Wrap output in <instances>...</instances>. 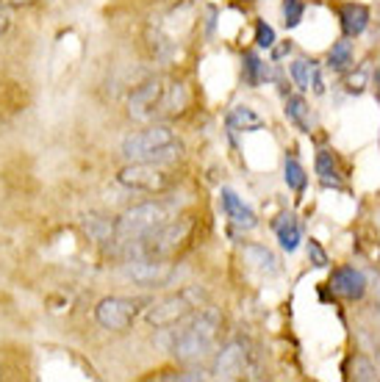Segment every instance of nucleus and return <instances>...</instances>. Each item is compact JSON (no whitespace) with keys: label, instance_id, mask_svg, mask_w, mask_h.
<instances>
[{"label":"nucleus","instance_id":"1","mask_svg":"<svg viewBox=\"0 0 380 382\" xmlns=\"http://www.w3.org/2000/svg\"><path fill=\"white\" fill-rule=\"evenodd\" d=\"M180 142L167 125H150L123 142V155L128 161H145V164H170L180 155Z\"/></svg>","mask_w":380,"mask_h":382},{"label":"nucleus","instance_id":"2","mask_svg":"<svg viewBox=\"0 0 380 382\" xmlns=\"http://www.w3.org/2000/svg\"><path fill=\"white\" fill-rule=\"evenodd\" d=\"M167 219H170V213H167V208L161 203L133 205V208H128L125 213L117 219V225H114V244L120 250H133L150 233H155L161 225H167Z\"/></svg>","mask_w":380,"mask_h":382},{"label":"nucleus","instance_id":"3","mask_svg":"<svg viewBox=\"0 0 380 382\" xmlns=\"http://www.w3.org/2000/svg\"><path fill=\"white\" fill-rule=\"evenodd\" d=\"M217 330H220V310L217 307H205L203 313L195 316V322L186 330H180V335L175 338V346H173L175 357L180 363L203 360L214 349Z\"/></svg>","mask_w":380,"mask_h":382},{"label":"nucleus","instance_id":"4","mask_svg":"<svg viewBox=\"0 0 380 382\" xmlns=\"http://www.w3.org/2000/svg\"><path fill=\"white\" fill-rule=\"evenodd\" d=\"M200 302H203V291L200 288H186L180 294H173V297L155 302L148 310V322L153 327H173L178 322H183L189 313H195L200 307Z\"/></svg>","mask_w":380,"mask_h":382},{"label":"nucleus","instance_id":"5","mask_svg":"<svg viewBox=\"0 0 380 382\" xmlns=\"http://www.w3.org/2000/svg\"><path fill=\"white\" fill-rule=\"evenodd\" d=\"M117 180L130 191H145V194L167 191L173 183L164 164H145V161H130L125 169H120Z\"/></svg>","mask_w":380,"mask_h":382},{"label":"nucleus","instance_id":"6","mask_svg":"<svg viewBox=\"0 0 380 382\" xmlns=\"http://www.w3.org/2000/svg\"><path fill=\"white\" fill-rule=\"evenodd\" d=\"M189 233H192V219L167 222V225H161L155 233H150L136 247V253L148 255V258H170V255H175L183 247V241L189 238Z\"/></svg>","mask_w":380,"mask_h":382},{"label":"nucleus","instance_id":"7","mask_svg":"<svg viewBox=\"0 0 380 382\" xmlns=\"http://www.w3.org/2000/svg\"><path fill=\"white\" fill-rule=\"evenodd\" d=\"M167 80L164 78H150L145 80L128 100V114L136 122H150L155 117H164V97H167Z\"/></svg>","mask_w":380,"mask_h":382},{"label":"nucleus","instance_id":"8","mask_svg":"<svg viewBox=\"0 0 380 382\" xmlns=\"http://www.w3.org/2000/svg\"><path fill=\"white\" fill-rule=\"evenodd\" d=\"M139 316V299L128 297H106L95 307V319L106 330H128Z\"/></svg>","mask_w":380,"mask_h":382},{"label":"nucleus","instance_id":"9","mask_svg":"<svg viewBox=\"0 0 380 382\" xmlns=\"http://www.w3.org/2000/svg\"><path fill=\"white\" fill-rule=\"evenodd\" d=\"M123 272H125L128 280H133L136 285H145V288L167 285L173 277V266L164 258H148V255H139V258L128 260Z\"/></svg>","mask_w":380,"mask_h":382},{"label":"nucleus","instance_id":"10","mask_svg":"<svg viewBox=\"0 0 380 382\" xmlns=\"http://www.w3.org/2000/svg\"><path fill=\"white\" fill-rule=\"evenodd\" d=\"M250 371V349L245 341H230L214 360V377L217 380H242Z\"/></svg>","mask_w":380,"mask_h":382},{"label":"nucleus","instance_id":"11","mask_svg":"<svg viewBox=\"0 0 380 382\" xmlns=\"http://www.w3.org/2000/svg\"><path fill=\"white\" fill-rule=\"evenodd\" d=\"M330 288H333V294H339L344 299H361L366 294V277L353 266H342L333 272Z\"/></svg>","mask_w":380,"mask_h":382},{"label":"nucleus","instance_id":"12","mask_svg":"<svg viewBox=\"0 0 380 382\" xmlns=\"http://www.w3.org/2000/svg\"><path fill=\"white\" fill-rule=\"evenodd\" d=\"M222 211H225V216H228L236 228L253 230L255 225H258V219H255L253 211L242 203V200H239V194H236L233 189H228V186L222 189Z\"/></svg>","mask_w":380,"mask_h":382},{"label":"nucleus","instance_id":"13","mask_svg":"<svg viewBox=\"0 0 380 382\" xmlns=\"http://www.w3.org/2000/svg\"><path fill=\"white\" fill-rule=\"evenodd\" d=\"M342 31L344 36H361L366 26H369V9L361 6V3H347L342 6Z\"/></svg>","mask_w":380,"mask_h":382},{"label":"nucleus","instance_id":"14","mask_svg":"<svg viewBox=\"0 0 380 382\" xmlns=\"http://www.w3.org/2000/svg\"><path fill=\"white\" fill-rule=\"evenodd\" d=\"M292 78H294V83L300 86V89H314L317 95H322L325 92V83H322V73H319V67H317V61H294L292 64Z\"/></svg>","mask_w":380,"mask_h":382},{"label":"nucleus","instance_id":"15","mask_svg":"<svg viewBox=\"0 0 380 382\" xmlns=\"http://www.w3.org/2000/svg\"><path fill=\"white\" fill-rule=\"evenodd\" d=\"M228 127L230 130H239V133H253L264 127V120L255 114L250 105H236L228 114Z\"/></svg>","mask_w":380,"mask_h":382},{"label":"nucleus","instance_id":"16","mask_svg":"<svg viewBox=\"0 0 380 382\" xmlns=\"http://www.w3.org/2000/svg\"><path fill=\"white\" fill-rule=\"evenodd\" d=\"M245 258L253 263L258 272H264V275H278L280 266H278V258L269 253L267 247H258V244H247L245 247Z\"/></svg>","mask_w":380,"mask_h":382},{"label":"nucleus","instance_id":"17","mask_svg":"<svg viewBox=\"0 0 380 382\" xmlns=\"http://www.w3.org/2000/svg\"><path fill=\"white\" fill-rule=\"evenodd\" d=\"M275 230H278V241L283 250L294 253V250L300 247L303 233H300V225H297L294 216H280V222H275Z\"/></svg>","mask_w":380,"mask_h":382},{"label":"nucleus","instance_id":"18","mask_svg":"<svg viewBox=\"0 0 380 382\" xmlns=\"http://www.w3.org/2000/svg\"><path fill=\"white\" fill-rule=\"evenodd\" d=\"M286 117L294 122V125L300 127V130H311L314 127V120H311V108H308V102L303 97H289L286 100Z\"/></svg>","mask_w":380,"mask_h":382},{"label":"nucleus","instance_id":"19","mask_svg":"<svg viewBox=\"0 0 380 382\" xmlns=\"http://www.w3.org/2000/svg\"><path fill=\"white\" fill-rule=\"evenodd\" d=\"M286 175V186L289 189H294V191H303L305 183H308V175H305V169L300 166V161L297 158H286V169H283Z\"/></svg>","mask_w":380,"mask_h":382},{"label":"nucleus","instance_id":"20","mask_svg":"<svg viewBox=\"0 0 380 382\" xmlns=\"http://www.w3.org/2000/svg\"><path fill=\"white\" fill-rule=\"evenodd\" d=\"M353 64V48L350 42H336L330 48V67L333 70H347Z\"/></svg>","mask_w":380,"mask_h":382},{"label":"nucleus","instance_id":"21","mask_svg":"<svg viewBox=\"0 0 380 382\" xmlns=\"http://www.w3.org/2000/svg\"><path fill=\"white\" fill-rule=\"evenodd\" d=\"M245 73H247V83H253L258 86L261 80H264V61L255 55V53H245Z\"/></svg>","mask_w":380,"mask_h":382},{"label":"nucleus","instance_id":"22","mask_svg":"<svg viewBox=\"0 0 380 382\" xmlns=\"http://www.w3.org/2000/svg\"><path fill=\"white\" fill-rule=\"evenodd\" d=\"M86 230H89L98 241H108V238H114V225H108V222L101 219V216H89V219H86Z\"/></svg>","mask_w":380,"mask_h":382},{"label":"nucleus","instance_id":"23","mask_svg":"<svg viewBox=\"0 0 380 382\" xmlns=\"http://www.w3.org/2000/svg\"><path fill=\"white\" fill-rule=\"evenodd\" d=\"M353 377L355 380H380V371L372 366V360L358 355L353 360Z\"/></svg>","mask_w":380,"mask_h":382},{"label":"nucleus","instance_id":"24","mask_svg":"<svg viewBox=\"0 0 380 382\" xmlns=\"http://www.w3.org/2000/svg\"><path fill=\"white\" fill-rule=\"evenodd\" d=\"M305 14V6L300 0H283V17H286V26L297 28Z\"/></svg>","mask_w":380,"mask_h":382},{"label":"nucleus","instance_id":"25","mask_svg":"<svg viewBox=\"0 0 380 382\" xmlns=\"http://www.w3.org/2000/svg\"><path fill=\"white\" fill-rule=\"evenodd\" d=\"M255 45L258 48H272L275 45V31H272V26H267L264 20L255 23Z\"/></svg>","mask_w":380,"mask_h":382},{"label":"nucleus","instance_id":"26","mask_svg":"<svg viewBox=\"0 0 380 382\" xmlns=\"http://www.w3.org/2000/svg\"><path fill=\"white\" fill-rule=\"evenodd\" d=\"M317 175L322 180H336V164H333V155L330 153L317 155Z\"/></svg>","mask_w":380,"mask_h":382},{"label":"nucleus","instance_id":"27","mask_svg":"<svg viewBox=\"0 0 380 382\" xmlns=\"http://www.w3.org/2000/svg\"><path fill=\"white\" fill-rule=\"evenodd\" d=\"M308 258H311V263L319 266V269L328 266V255H325V250L319 247V241H314V238L308 241Z\"/></svg>","mask_w":380,"mask_h":382},{"label":"nucleus","instance_id":"28","mask_svg":"<svg viewBox=\"0 0 380 382\" xmlns=\"http://www.w3.org/2000/svg\"><path fill=\"white\" fill-rule=\"evenodd\" d=\"M9 28V9H6V0H0V33Z\"/></svg>","mask_w":380,"mask_h":382},{"label":"nucleus","instance_id":"29","mask_svg":"<svg viewBox=\"0 0 380 382\" xmlns=\"http://www.w3.org/2000/svg\"><path fill=\"white\" fill-rule=\"evenodd\" d=\"M11 6H31V3H36V0H9Z\"/></svg>","mask_w":380,"mask_h":382},{"label":"nucleus","instance_id":"30","mask_svg":"<svg viewBox=\"0 0 380 382\" xmlns=\"http://www.w3.org/2000/svg\"><path fill=\"white\" fill-rule=\"evenodd\" d=\"M375 95H378V100H380V70L375 73Z\"/></svg>","mask_w":380,"mask_h":382},{"label":"nucleus","instance_id":"31","mask_svg":"<svg viewBox=\"0 0 380 382\" xmlns=\"http://www.w3.org/2000/svg\"><path fill=\"white\" fill-rule=\"evenodd\" d=\"M378 307H380V302H378Z\"/></svg>","mask_w":380,"mask_h":382}]
</instances>
